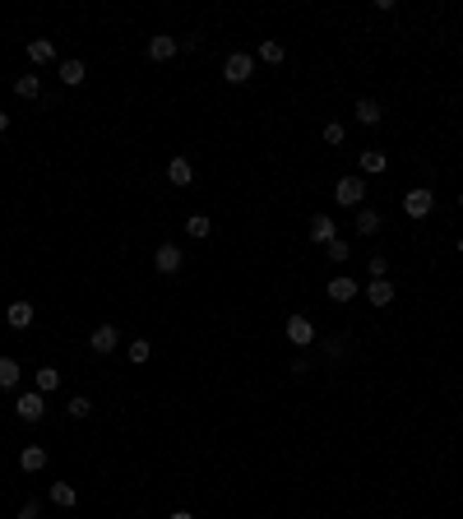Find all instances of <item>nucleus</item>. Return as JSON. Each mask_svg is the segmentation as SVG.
Returning a JSON list of instances; mask_svg holds the SVG:
<instances>
[{"label":"nucleus","mask_w":463,"mask_h":519,"mask_svg":"<svg viewBox=\"0 0 463 519\" xmlns=\"http://www.w3.org/2000/svg\"><path fill=\"white\" fill-rule=\"evenodd\" d=\"M431 209H436V190L431 186H412L408 195H403V213H408V218H426Z\"/></svg>","instance_id":"obj_1"},{"label":"nucleus","mask_w":463,"mask_h":519,"mask_svg":"<svg viewBox=\"0 0 463 519\" xmlns=\"http://www.w3.org/2000/svg\"><path fill=\"white\" fill-rule=\"evenodd\" d=\"M334 199H338L343 209H357V204L366 199V181L362 177H343L338 186H334Z\"/></svg>","instance_id":"obj_2"},{"label":"nucleus","mask_w":463,"mask_h":519,"mask_svg":"<svg viewBox=\"0 0 463 519\" xmlns=\"http://www.w3.org/2000/svg\"><path fill=\"white\" fill-rule=\"evenodd\" d=\"M222 75H227V84H246V79L255 75V56L231 51V56H227V65H222Z\"/></svg>","instance_id":"obj_3"},{"label":"nucleus","mask_w":463,"mask_h":519,"mask_svg":"<svg viewBox=\"0 0 463 519\" xmlns=\"http://www.w3.org/2000/svg\"><path fill=\"white\" fill-rule=\"evenodd\" d=\"M14 413H19L23 422H42V413H46V394H37V389H28V394H19V404H14Z\"/></svg>","instance_id":"obj_4"},{"label":"nucleus","mask_w":463,"mask_h":519,"mask_svg":"<svg viewBox=\"0 0 463 519\" xmlns=\"http://www.w3.org/2000/svg\"><path fill=\"white\" fill-rule=\"evenodd\" d=\"M89 343H93V353H111V348L121 343V330H116V325H98V330L89 334Z\"/></svg>","instance_id":"obj_5"},{"label":"nucleus","mask_w":463,"mask_h":519,"mask_svg":"<svg viewBox=\"0 0 463 519\" xmlns=\"http://www.w3.org/2000/svg\"><path fill=\"white\" fill-rule=\"evenodd\" d=\"M287 339L297 343V348H306V343H315V325H310L306 315H292V320H287Z\"/></svg>","instance_id":"obj_6"},{"label":"nucleus","mask_w":463,"mask_h":519,"mask_svg":"<svg viewBox=\"0 0 463 519\" xmlns=\"http://www.w3.org/2000/svg\"><path fill=\"white\" fill-rule=\"evenodd\" d=\"M177 51H181V37H167V33L148 37V56H153V61H172Z\"/></svg>","instance_id":"obj_7"},{"label":"nucleus","mask_w":463,"mask_h":519,"mask_svg":"<svg viewBox=\"0 0 463 519\" xmlns=\"http://www.w3.org/2000/svg\"><path fill=\"white\" fill-rule=\"evenodd\" d=\"M153 265H158V274H177L181 269V246H158V255H153Z\"/></svg>","instance_id":"obj_8"},{"label":"nucleus","mask_w":463,"mask_h":519,"mask_svg":"<svg viewBox=\"0 0 463 519\" xmlns=\"http://www.w3.org/2000/svg\"><path fill=\"white\" fill-rule=\"evenodd\" d=\"M19 468H23V473H42V468H46V450H42V445H23Z\"/></svg>","instance_id":"obj_9"},{"label":"nucleus","mask_w":463,"mask_h":519,"mask_svg":"<svg viewBox=\"0 0 463 519\" xmlns=\"http://www.w3.org/2000/svg\"><path fill=\"white\" fill-rule=\"evenodd\" d=\"M310 242H315V246L334 242V218H329V213H315V218H310Z\"/></svg>","instance_id":"obj_10"},{"label":"nucleus","mask_w":463,"mask_h":519,"mask_svg":"<svg viewBox=\"0 0 463 519\" xmlns=\"http://www.w3.org/2000/svg\"><path fill=\"white\" fill-rule=\"evenodd\" d=\"M28 61H33V65H51V61H56L51 37H33V42H28Z\"/></svg>","instance_id":"obj_11"},{"label":"nucleus","mask_w":463,"mask_h":519,"mask_svg":"<svg viewBox=\"0 0 463 519\" xmlns=\"http://www.w3.org/2000/svg\"><path fill=\"white\" fill-rule=\"evenodd\" d=\"M167 181H172V186H190V181H195V167H190L186 158H172V163H167Z\"/></svg>","instance_id":"obj_12"},{"label":"nucleus","mask_w":463,"mask_h":519,"mask_svg":"<svg viewBox=\"0 0 463 519\" xmlns=\"http://www.w3.org/2000/svg\"><path fill=\"white\" fill-rule=\"evenodd\" d=\"M366 297H371V306H389V301H394V283H389V278H371Z\"/></svg>","instance_id":"obj_13"},{"label":"nucleus","mask_w":463,"mask_h":519,"mask_svg":"<svg viewBox=\"0 0 463 519\" xmlns=\"http://www.w3.org/2000/svg\"><path fill=\"white\" fill-rule=\"evenodd\" d=\"M5 315H10L14 330H28V325H33V301H10V311H5Z\"/></svg>","instance_id":"obj_14"},{"label":"nucleus","mask_w":463,"mask_h":519,"mask_svg":"<svg viewBox=\"0 0 463 519\" xmlns=\"http://www.w3.org/2000/svg\"><path fill=\"white\" fill-rule=\"evenodd\" d=\"M380 116H385V111H380V102H375V98L357 102V121H362V125H380Z\"/></svg>","instance_id":"obj_15"},{"label":"nucleus","mask_w":463,"mask_h":519,"mask_svg":"<svg viewBox=\"0 0 463 519\" xmlns=\"http://www.w3.org/2000/svg\"><path fill=\"white\" fill-rule=\"evenodd\" d=\"M389 167V158L380 154V149H362V172H371V177H380Z\"/></svg>","instance_id":"obj_16"},{"label":"nucleus","mask_w":463,"mask_h":519,"mask_svg":"<svg viewBox=\"0 0 463 519\" xmlns=\"http://www.w3.org/2000/svg\"><path fill=\"white\" fill-rule=\"evenodd\" d=\"M329 297H334V301H353V297H357V283H353L348 274H338V278L329 283Z\"/></svg>","instance_id":"obj_17"},{"label":"nucleus","mask_w":463,"mask_h":519,"mask_svg":"<svg viewBox=\"0 0 463 519\" xmlns=\"http://www.w3.org/2000/svg\"><path fill=\"white\" fill-rule=\"evenodd\" d=\"M79 501V492L70 482H51V506H61V510H70Z\"/></svg>","instance_id":"obj_18"},{"label":"nucleus","mask_w":463,"mask_h":519,"mask_svg":"<svg viewBox=\"0 0 463 519\" xmlns=\"http://www.w3.org/2000/svg\"><path fill=\"white\" fill-rule=\"evenodd\" d=\"M19 385V362L14 357H0V389H14Z\"/></svg>","instance_id":"obj_19"},{"label":"nucleus","mask_w":463,"mask_h":519,"mask_svg":"<svg viewBox=\"0 0 463 519\" xmlns=\"http://www.w3.org/2000/svg\"><path fill=\"white\" fill-rule=\"evenodd\" d=\"M61 84H84V61H61Z\"/></svg>","instance_id":"obj_20"},{"label":"nucleus","mask_w":463,"mask_h":519,"mask_svg":"<svg viewBox=\"0 0 463 519\" xmlns=\"http://www.w3.org/2000/svg\"><path fill=\"white\" fill-rule=\"evenodd\" d=\"M14 93H19V98H37V93H42V79H37V75H19V79H14Z\"/></svg>","instance_id":"obj_21"},{"label":"nucleus","mask_w":463,"mask_h":519,"mask_svg":"<svg viewBox=\"0 0 463 519\" xmlns=\"http://www.w3.org/2000/svg\"><path fill=\"white\" fill-rule=\"evenodd\" d=\"M357 232H362V237H375V232H380V213H375V209H362V213H357Z\"/></svg>","instance_id":"obj_22"},{"label":"nucleus","mask_w":463,"mask_h":519,"mask_svg":"<svg viewBox=\"0 0 463 519\" xmlns=\"http://www.w3.org/2000/svg\"><path fill=\"white\" fill-rule=\"evenodd\" d=\"M56 385H61V371H56V366H42V371H37V394H51Z\"/></svg>","instance_id":"obj_23"},{"label":"nucleus","mask_w":463,"mask_h":519,"mask_svg":"<svg viewBox=\"0 0 463 519\" xmlns=\"http://www.w3.org/2000/svg\"><path fill=\"white\" fill-rule=\"evenodd\" d=\"M283 46H278V42H269V37H265V42H260V61H265V65H283Z\"/></svg>","instance_id":"obj_24"},{"label":"nucleus","mask_w":463,"mask_h":519,"mask_svg":"<svg viewBox=\"0 0 463 519\" xmlns=\"http://www.w3.org/2000/svg\"><path fill=\"white\" fill-rule=\"evenodd\" d=\"M209 227H213V223L204 218V213H190V218H186V232L190 237H209Z\"/></svg>","instance_id":"obj_25"},{"label":"nucleus","mask_w":463,"mask_h":519,"mask_svg":"<svg viewBox=\"0 0 463 519\" xmlns=\"http://www.w3.org/2000/svg\"><path fill=\"white\" fill-rule=\"evenodd\" d=\"M148 357H153V348H148V339H134V343H130V362H134V366H144V362H148Z\"/></svg>","instance_id":"obj_26"},{"label":"nucleus","mask_w":463,"mask_h":519,"mask_svg":"<svg viewBox=\"0 0 463 519\" xmlns=\"http://www.w3.org/2000/svg\"><path fill=\"white\" fill-rule=\"evenodd\" d=\"M65 413H70V418H89V413H93V404H89L84 394H75V399L65 404Z\"/></svg>","instance_id":"obj_27"},{"label":"nucleus","mask_w":463,"mask_h":519,"mask_svg":"<svg viewBox=\"0 0 463 519\" xmlns=\"http://www.w3.org/2000/svg\"><path fill=\"white\" fill-rule=\"evenodd\" d=\"M324 251H329V260H348V242H338V237H334Z\"/></svg>","instance_id":"obj_28"},{"label":"nucleus","mask_w":463,"mask_h":519,"mask_svg":"<svg viewBox=\"0 0 463 519\" xmlns=\"http://www.w3.org/2000/svg\"><path fill=\"white\" fill-rule=\"evenodd\" d=\"M324 144H343V125H338V121L324 125Z\"/></svg>","instance_id":"obj_29"},{"label":"nucleus","mask_w":463,"mask_h":519,"mask_svg":"<svg viewBox=\"0 0 463 519\" xmlns=\"http://www.w3.org/2000/svg\"><path fill=\"white\" fill-rule=\"evenodd\" d=\"M366 265H371V278H385V269H389V260H380V255H375V260H366Z\"/></svg>","instance_id":"obj_30"},{"label":"nucleus","mask_w":463,"mask_h":519,"mask_svg":"<svg viewBox=\"0 0 463 519\" xmlns=\"http://www.w3.org/2000/svg\"><path fill=\"white\" fill-rule=\"evenodd\" d=\"M19 519H42V506H37V501H28V506L19 510Z\"/></svg>","instance_id":"obj_31"},{"label":"nucleus","mask_w":463,"mask_h":519,"mask_svg":"<svg viewBox=\"0 0 463 519\" xmlns=\"http://www.w3.org/2000/svg\"><path fill=\"white\" fill-rule=\"evenodd\" d=\"M167 519H195V515H190V510H172V515H167Z\"/></svg>","instance_id":"obj_32"},{"label":"nucleus","mask_w":463,"mask_h":519,"mask_svg":"<svg viewBox=\"0 0 463 519\" xmlns=\"http://www.w3.org/2000/svg\"><path fill=\"white\" fill-rule=\"evenodd\" d=\"M5 130H10V116H5V111H0V135H5Z\"/></svg>","instance_id":"obj_33"},{"label":"nucleus","mask_w":463,"mask_h":519,"mask_svg":"<svg viewBox=\"0 0 463 519\" xmlns=\"http://www.w3.org/2000/svg\"><path fill=\"white\" fill-rule=\"evenodd\" d=\"M459 255H463V237H459Z\"/></svg>","instance_id":"obj_34"},{"label":"nucleus","mask_w":463,"mask_h":519,"mask_svg":"<svg viewBox=\"0 0 463 519\" xmlns=\"http://www.w3.org/2000/svg\"><path fill=\"white\" fill-rule=\"evenodd\" d=\"M459 204H463V195H459Z\"/></svg>","instance_id":"obj_35"}]
</instances>
